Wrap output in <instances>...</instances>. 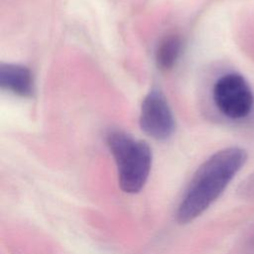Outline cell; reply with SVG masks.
Masks as SVG:
<instances>
[{
	"mask_svg": "<svg viewBox=\"0 0 254 254\" xmlns=\"http://www.w3.org/2000/svg\"><path fill=\"white\" fill-rule=\"evenodd\" d=\"M0 85L19 96H30L34 90V81L30 69L17 64H2L0 66Z\"/></svg>",
	"mask_w": 254,
	"mask_h": 254,
	"instance_id": "5",
	"label": "cell"
},
{
	"mask_svg": "<svg viewBox=\"0 0 254 254\" xmlns=\"http://www.w3.org/2000/svg\"><path fill=\"white\" fill-rule=\"evenodd\" d=\"M183 50V42L177 35L165 37L157 47L156 63L161 69L172 68L179 61Z\"/></svg>",
	"mask_w": 254,
	"mask_h": 254,
	"instance_id": "6",
	"label": "cell"
},
{
	"mask_svg": "<svg viewBox=\"0 0 254 254\" xmlns=\"http://www.w3.org/2000/svg\"><path fill=\"white\" fill-rule=\"evenodd\" d=\"M139 123L148 136L156 140H167L175 131V118L164 94L151 90L143 99Z\"/></svg>",
	"mask_w": 254,
	"mask_h": 254,
	"instance_id": "4",
	"label": "cell"
},
{
	"mask_svg": "<svg viewBox=\"0 0 254 254\" xmlns=\"http://www.w3.org/2000/svg\"><path fill=\"white\" fill-rule=\"evenodd\" d=\"M247 153L240 147L219 150L195 171L176 211V219L187 224L201 215L225 190L243 168Z\"/></svg>",
	"mask_w": 254,
	"mask_h": 254,
	"instance_id": "1",
	"label": "cell"
},
{
	"mask_svg": "<svg viewBox=\"0 0 254 254\" xmlns=\"http://www.w3.org/2000/svg\"><path fill=\"white\" fill-rule=\"evenodd\" d=\"M212 100L217 110L226 118L241 120L254 108V93L246 78L235 71L219 76L212 87Z\"/></svg>",
	"mask_w": 254,
	"mask_h": 254,
	"instance_id": "3",
	"label": "cell"
},
{
	"mask_svg": "<svg viewBox=\"0 0 254 254\" xmlns=\"http://www.w3.org/2000/svg\"><path fill=\"white\" fill-rule=\"evenodd\" d=\"M106 144L114 159L122 191L130 194L141 191L152 168L150 146L123 131L109 132Z\"/></svg>",
	"mask_w": 254,
	"mask_h": 254,
	"instance_id": "2",
	"label": "cell"
}]
</instances>
